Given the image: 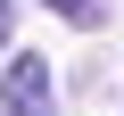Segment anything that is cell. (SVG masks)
Masks as SVG:
<instances>
[{
	"instance_id": "6da1fadb",
	"label": "cell",
	"mask_w": 124,
	"mask_h": 116,
	"mask_svg": "<svg viewBox=\"0 0 124 116\" xmlns=\"http://www.w3.org/2000/svg\"><path fill=\"white\" fill-rule=\"evenodd\" d=\"M0 116H58V99H50V58H41V50H17V58H8V75H0Z\"/></svg>"
},
{
	"instance_id": "7a4b0ae2",
	"label": "cell",
	"mask_w": 124,
	"mask_h": 116,
	"mask_svg": "<svg viewBox=\"0 0 124 116\" xmlns=\"http://www.w3.org/2000/svg\"><path fill=\"white\" fill-rule=\"evenodd\" d=\"M41 8H58L66 25H99V0H41Z\"/></svg>"
},
{
	"instance_id": "3957f363",
	"label": "cell",
	"mask_w": 124,
	"mask_h": 116,
	"mask_svg": "<svg viewBox=\"0 0 124 116\" xmlns=\"http://www.w3.org/2000/svg\"><path fill=\"white\" fill-rule=\"evenodd\" d=\"M8 33H17V8H8V0H0V50H8Z\"/></svg>"
}]
</instances>
